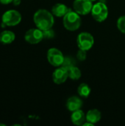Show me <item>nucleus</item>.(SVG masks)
I'll return each instance as SVG.
<instances>
[{
  "mask_svg": "<svg viewBox=\"0 0 125 126\" xmlns=\"http://www.w3.org/2000/svg\"><path fill=\"white\" fill-rule=\"evenodd\" d=\"M33 21L36 27L42 31L52 28L55 23L53 14L45 9L37 10L34 14Z\"/></svg>",
  "mask_w": 125,
  "mask_h": 126,
  "instance_id": "f257e3e1",
  "label": "nucleus"
},
{
  "mask_svg": "<svg viewBox=\"0 0 125 126\" xmlns=\"http://www.w3.org/2000/svg\"><path fill=\"white\" fill-rule=\"evenodd\" d=\"M63 26L66 30L75 31L78 30L81 25V18L80 14L71 10L63 16Z\"/></svg>",
  "mask_w": 125,
  "mask_h": 126,
  "instance_id": "f03ea898",
  "label": "nucleus"
},
{
  "mask_svg": "<svg viewBox=\"0 0 125 126\" xmlns=\"http://www.w3.org/2000/svg\"><path fill=\"white\" fill-rule=\"evenodd\" d=\"M91 13L94 20L98 22H102L108 16V8L105 3L97 2L93 5Z\"/></svg>",
  "mask_w": 125,
  "mask_h": 126,
  "instance_id": "7ed1b4c3",
  "label": "nucleus"
},
{
  "mask_svg": "<svg viewBox=\"0 0 125 126\" xmlns=\"http://www.w3.org/2000/svg\"><path fill=\"white\" fill-rule=\"evenodd\" d=\"M21 21V15L15 10H10L6 11L1 17V22L6 26L13 27L18 24Z\"/></svg>",
  "mask_w": 125,
  "mask_h": 126,
  "instance_id": "20e7f679",
  "label": "nucleus"
},
{
  "mask_svg": "<svg viewBox=\"0 0 125 126\" xmlns=\"http://www.w3.org/2000/svg\"><path fill=\"white\" fill-rule=\"evenodd\" d=\"M77 43L79 49L84 50H89L94 44V39L91 34L83 32L78 35L77 38Z\"/></svg>",
  "mask_w": 125,
  "mask_h": 126,
  "instance_id": "39448f33",
  "label": "nucleus"
},
{
  "mask_svg": "<svg viewBox=\"0 0 125 126\" xmlns=\"http://www.w3.org/2000/svg\"><path fill=\"white\" fill-rule=\"evenodd\" d=\"M64 55L62 52L57 48H50L47 52V59L49 63L56 67L60 66L64 61Z\"/></svg>",
  "mask_w": 125,
  "mask_h": 126,
  "instance_id": "423d86ee",
  "label": "nucleus"
},
{
  "mask_svg": "<svg viewBox=\"0 0 125 126\" xmlns=\"http://www.w3.org/2000/svg\"><path fill=\"white\" fill-rule=\"evenodd\" d=\"M93 7L92 1L91 0H75L73 3V8L75 12L80 15L88 14Z\"/></svg>",
  "mask_w": 125,
  "mask_h": 126,
  "instance_id": "0eeeda50",
  "label": "nucleus"
},
{
  "mask_svg": "<svg viewBox=\"0 0 125 126\" xmlns=\"http://www.w3.org/2000/svg\"><path fill=\"white\" fill-rule=\"evenodd\" d=\"M25 41L30 44H36L43 39V31L38 28L27 30L24 35Z\"/></svg>",
  "mask_w": 125,
  "mask_h": 126,
  "instance_id": "6e6552de",
  "label": "nucleus"
},
{
  "mask_svg": "<svg viewBox=\"0 0 125 126\" xmlns=\"http://www.w3.org/2000/svg\"><path fill=\"white\" fill-rule=\"evenodd\" d=\"M68 78H69V75H68L67 69L62 66L55 69L52 74V80L54 83L58 85L66 82Z\"/></svg>",
  "mask_w": 125,
  "mask_h": 126,
  "instance_id": "1a4fd4ad",
  "label": "nucleus"
},
{
  "mask_svg": "<svg viewBox=\"0 0 125 126\" xmlns=\"http://www.w3.org/2000/svg\"><path fill=\"white\" fill-rule=\"evenodd\" d=\"M83 106L82 100L77 96H72L69 97L66 101V108L70 111H75L79 110Z\"/></svg>",
  "mask_w": 125,
  "mask_h": 126,
  "instance_id": "9d476101",
  "label": "nucleus"
},
{
  "mask_svg": "<svg viewBox=\"0 0 125 126\" xmlns=\"http://www.w3.org/2000/svg\"><path fill=\"white\" fill-rule=\"evenodd\" d=\"M69 10H71V9L69 8L66 4L57 3L52 7V13L57 17H63Z\"/></svg>",
  "mask_w": 125,
  "mask_h": 126,
  "instance_id": "9b49d317",
  "label": "nucleus"
},
{
  "mask_svg": "<svg viewBox=\"0 0 125 126\" xmlns=\"http://www.w3.org/2000/svg\"><path fill=\"white\" fill-rule=\"evenodd\" d=\"M71 120L73 124L76 126H83V123L86 121V115L81 109H79L73 111Z\"/></svg>",
  "mask_w": 125,
  "mask_h": 126,
  "instance_id": "f8f14e48",
  "label": "nucleus"
},
{
  "mask_svg": "<svg viewBox=\"0 0 125 126\" xmlns=\"http://www.w3.org/2000/svg\"><path fill=\"white\" fill-rule=\"evenodd\" d=\"M102 117V114L98 109H91L89 110L86 114V121L92 124L98 123Z\"/></svg>",
  "mask_w": 125,
  "mask_h": 126,
  "instance_id": "ddd939ff",
  "label": "nucleus"
},
{
  "mask_svg": "<svg viewBox=\"0 0 125 126\" xmlns=\"http://www.w3.org/2000/svg\"><path fill=\"white\" fill-rule=\"evenodd\" d=\"M15 38V34L12 31L4 30L0 33V42L3 44H10L14 41Z\"/></svg>",
  "mask_w": 125,
  "mask_h": 126,
  "instance_id": "4468645a",
  "label": "nucleus"
},
{
  "mask_svg": "<svg viewBox=\"0 0 125 126\" xmlns=\"http://www.w3.org/2000/svg\"><path fill=\"white\" fill-rule=\"evenodd\" d=\"M77 92L80 97L87 98L91 94V88L87 83H81L77 88Z\"/></svg>",
  "mask_w": 125,
  "mask_h": 126,
  "instance_id": "2eb2a0df",
  "label": "nucleus"
},
{
  "mask_svg": "<svg viewBox=\"0 0 125 126\" xmlns=\"http://www.w3.org/2000/svg\"><path fill=\"white\" fill-rule=\"evenodd\" d=\"M67 71H68L69 78L71 80H79L81 77V71L80 70L79 68H77L75 66L68 69Z\"/></svg>",
  "mask_w": 125,
  "mask_h": 126,
  "instance_id": "dca6fc26",
  "label": "nucleus"
},
{
  "mask_svg": "<svg viewBox=\"0 0 125 126\" xmlns=\"http://www.w3.org/2000/svg\"><path fill=\"white\" fill-rule=\"evenodd\" d=\"M76 64V61L75 60L72 58V57H70V56H66L64 58V61L63 62V64L61 65L62 67L68 69L72 66H74Z\"/></svg>",
  "mask_w": 125,
  "mask_h": 126,
  "instance_id": "f3484780",
  "label": "nucleus"
},
{
  "mask_svg": "<svg viewBox=\"0 0 125 126\" xmlns=\"http://www.w3.org/2000/svg\"><path fill=\"white\" fill-rule=\"evenodd\" d=\"M117 27L118 29L125 34V16H121L117 21Z\"/></svg>",
  "mask_w": 125,
  "mask_h": 126,
  "instance_id": "a211bd4d",
  "label": "nucleus"
},
{
  "mask_svg": "<svg viewBox=\"0 0 125 126\" xmlns=\"http://www.w3.org/2000/svg\"><path fill=\"white\" fill-rule=\"evenodd\" d=\"M43 38L51 39L55 37V31L52 28L46 30H43Z\"/></svg>",
  "mask_w": 125,
  "mask_h": 126,
  "instance_id": "6ab92c4d",
  "label": "nucleus"
},
{
  "mask_svg": "<svg viewBox=\"0 0 125 126\" xmlns=\"http://www.w3.org/2000/svg\"><path fill=\"white\" fill-rule=\"evenodd\" d=\"M86 56H87V51L84 50V49H80L77 53V58L79 61H83L86 59Z\"/></svg>",
  "mask_w": 125,
  "mask_h": 126,
  "instance_id": "aec40b11",
  "label": "nucleus"
},
{
  "mask_svg": "<svg viewBox=\"0 0 125 126\" xmlns=\"http://www.w3.org/2000/svg\"><path fill=\"white\" fill-rule=\"evenodd\" d=\"M13 1V0H0V3L2 4H8L10 3H11Z\"/></svg>",
  "mask_w": 125,
  "mask_h": 126,
  "instance_id": "412c9836",
  "label": "nucleus"
},
{
  "mask_svg": "<svg viewBox=\"0 0 125 126\" xmlns=\"http://www.w3.org/2000/svg\"><path fill=\"white\" fill-rule=\"evenodd\" d=\"M12 3L13 4V5L17 6V5L20 4V3H21V0H13Z\"/></svg>",
  "mask_w": 125,
  "mask_h": 126,
  "instance_id": "4be33fe9",
  "label": "nucleus"
},
{
  "mask_svg": "<svg viewBox=\"0 0 125 126\" xmlns=\"http://www.w3.org/2000/svg\"><path fill=\"white\" fill-rule=\"evenodd\" d=\"M91 1H96V0H91Z\"/></svg>",
  "mask_w": 125,
  "mask_h": 126,
  "instance_id": "5701e85b",
  "label": "nucleus"
}]
</instances>
